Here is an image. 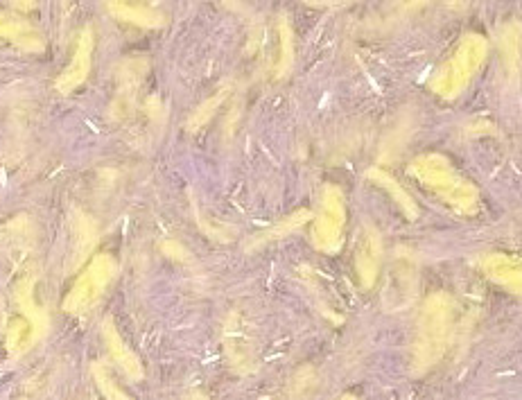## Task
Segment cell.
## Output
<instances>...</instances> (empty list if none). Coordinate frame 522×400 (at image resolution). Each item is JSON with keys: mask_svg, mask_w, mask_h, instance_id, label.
<instances>
[{"mask_svg": "<svg viewBox=\"0 0 522 400\" xmlns=\"http://www.w3.org/2000/svg\"><path fill=\"white\" fill-rule=\"evenodd\" d=\"M109 10L118 19L143 25V28L161 25V14L147 0H109Z\"/></svg>", "mask_w": 522, "mask_h": 400, "instance_id": "ba28073f", "label": "cell"}, {"mask_svg": "<svg viewBox=\"0 0 522 400\" xmlns=\"http://www.w3.org/2000/svg\"><path fill=\"white\" fill-rule=\"evenodd\" d=\"M32 326L28 321H14V326L10 330V349L12 351H23L28 349V344L32 342Z\"/></svg>", "mask_w": 522, "mask_h": 400, "instance_id": "2e32d148", "label": "cell"}, {"mask_svg": "<svg viewBox=\"0 0 522 400\" xmlns=\"http://www.w3.org/2000/svg\"><path fill=\"white\" fill-rule=\"evenodd\" d=\"M75 251H73V263L77 265L80 260L89 254L91 247L95 245V229L89 222V217H84L77 213V220H75Z\"/></svg>", "mask_w": 522, "mask_h": 400, "instance_id": "5bb4252c", "label": "cell"}, {"mask_svg": "<svg viewBox=\"0 0 522 400\" xmlns=\"http://www.w3.org/2000/svg\"><path fill=\"white\" fill-rule=\"evenodd\" d=\"M380 256H382V249H380L378 233L369 229L367 236H364V240H362L360 249H358V256H355V265H358V274L362 278L364 288H369V285H373V281H376L378 267H380Z\"/></svg>", "mask_w": 522, "mask_h": 400, "instance_id": "9c48e42d", "label": "cell"}, {"mask_svg": "<svg viewBox=\"0 0 522 400\" xmlns=\"http://www.w3.org/2000/svg\"><path fill=\"white\" fill-rule=\"evenodd\" d=\"M414 177L421 181L425 188L437 193L443 202L455 208L459 213H473L480 206V193H477L473 184L461 179L448 159L439 154H425L419 156L412 163Z\"/></svg>", "mask_w": 522, "mask_h": 400, "instance_id": "6da1fadb", "label": "cell"}, {"mask_svg": "<svg viewBox=\"0 0 522 400\" xmlns=\"http://www.w3.org/2000/svg\"><path fill=\"white\" fill-rule=\"evenodd\" d=\"M484 272L489 274L493 281H498L511 292H520V263L511 256H489L482 263Z\"/></svg>", "mask_w": 522, "mask_h": 400, "instance_id": "8fae6325", "label": "cell"}, {"mask_svg": "<svg viewBox=\"0 0 522 400\" xmlns=\"http://www.w3.org/2000/svg\"><path fill=\"white\" fill-rule=\"evenodd\" d=\"M369 177L376 179L378 184L387 190V193H391V197H394L396 202H398L400 206H403V211H405V213H410L412 217L419 215V208H416V204L412 202V197L407 195L403 188H400V184H398V181H396L394 177L385 175V172H382V170H371V172H369Z\"/></svg>", "mask_w": 522, "mask_h": 400, "instance_id": "4fadbf2b", "label": "cell"}, {"mask_svg": "<svg viewBox=\"0 0 522 400\" xmlns=\"http://www.w3.org/2000/svg\"><path fill=\"white\" fill-rule=\"evenodd\" d=\"M224 344H226V353H229V358L236 367L245 369L254 362V346H251L249 330L245 326V319H242V315H238V312L236 315H231L229 324H226Z\"/></svg>", "mask_w": 522, "mask_h": 400, "instance_id": "52a82bcc", "label": "cell"}, {"mask_svg": "<svg viewBox=\"0 0 522 400\" xmlns=\"http://www.w3.org/2000/svg\"><path fill=\"white\" fill-rule=\"evenodd\" d=\"M113 274H116V260L107 254L95 256L84 274L77 278L75 288L68 294L64 308L73 315H82L89 310L95 301L102 297V292L111 283Z\"/></svg>", "mask_w": 522, "mask_h": 400, "instance_id": "3957f363", "label": "cell"}, {"mask_svg": "<svg viewBox=\"0 0 522 400\" xmlns=\"http://www.w3.org/2000/svg\"><path fill=\"white\" fill-rule=\"evenodd\" d=\"M342 400H355V398H353V396H344Z\"/></svg>", "mask_w": 522, "mask_h": 400, "instance_id": "ac0fdd59", "label": "cell"}, {"mask_svg": "<svg viewBox=\"0 0 522 400\" xmlns=\"http://www.w3.org/2000/svg\"><path fill=\"white\" fill-rule=\"evenodd\" d=\"M452 335V301L446 294H434L421 312L419 333L414 344V364L425 371L437 364L448 349Z\"/></svg>", "mask_w": 522, "mask_h": 400, "instance_id": "7a4b0ae2", "label": "cell"}, {"mask_svg": "<svg viewBox=\"0 0 522 400\" xmlns=\"http://www.w3.org/2000/svg\"><path fill=\"white\" fill-rule=\"evenodd\" d=\"M484 41L482 39H468L464 46L459 48L455 59L443 68L434 80V91L441 95H455L461 86L468 82V77L473 75L477 66L482 64L484 59Z\"/></svg>", "mask_w": 522, "mask_h": 400, "instance_id": "5b68a950", "label": "cell"}, {"mask_svg": "<svg viewBox=\"0 0 522 400\" xmlns=\"http://www.w3.org/2000/svg\"><path fill=\"white\" fill-rule=\"evenodd\" d=\"M93 376H95V380H98V387L104 391V396H107L109 400H129L125 394H123V389H120L116 382H113V378L109 376V371H107V367H102V364H95L93 367Z\"/></svg>", "mask_w": 522, "mask_h": 400, "instance_id": "9a60e30c", "label": "cell"}, {"mask_svg": "<svg viewBox=\"0 0 522 400\" xmlns=\"http://www.w3.org/2000/svg\"><path fill=\"white\" fill-rule=\"evenodd\" d=\"M0 39H10L19 43L25 50H39L41 48V37L39 32L32 28L28 21L19 19V16L0 12Z\"/></svg>", "mask_w": 522, "mask_h": 400, "instance_id": "30bf717a", "label": "cell"}, {"mask_svg": "<svg viewBox=\"0 0 522 400\" xmlns=\"http://www.w3.org/2000/svg\"><path fill=\"white\" fill-rule=\"evenodd\" d=\"M346 224V206L344 197L339 188L326 186L321 193V211L317 215L315 231H312V240H315L317 249L321 251H335L342 245V233Z\"/></svg>", "mask_w": 522, "mask_h": 400, "instance_id": "277c9868", "label": "cell"}, {"mask_svg": "<svg viewBox=\"0 0 522 400\" xmlns=\"http://www.w3.org/2000/svg\"><path fill=\"white\" fill-rule=\"evenodd\" d=\"M12 3L19 7V10H32L37 5V0H12Z\"/></svg>", "mask_w": 522, "mask_h": 400, "instance_id": "e0dca14e", "label": "cell"}, {"mask_svg": "<svg viewBox=\"0 0 522 400\" xmlns=\"http://www.w3.org/2000/svg\"><path fill=\"white\" fill-rule=\"evenodd\" d=\"M104 339H107V346H109V351L113 355V360H116L120 367H123V371L127 373V376L129 378H141L143 376L141 364H138L136 355L127 349L125 342H123V337L118 335V330L113 328L111 321H107V324H104Z\"/></svg>", "mask_w": 522, "mask_h": 400, "instance_id": "7c38bea8", "label": "cell"}, {"mask_svg": "<svg viewBox=\"0 0 522 400\" xmlns=\"http://www.w3.org/2000/svg\"><path fill=\"white\" fill-rule=\"evenodd\" d=\"M91 57H93V30L84 28V32L80 34V43H77L73 62L68 64L62 77L57 80V91H62V93L75 91L91 71Z\"/></svg>", "mask_w": 522, "mask_h": 400, "instance_id": "8992f818", "label": "cell"}]
</instances>
